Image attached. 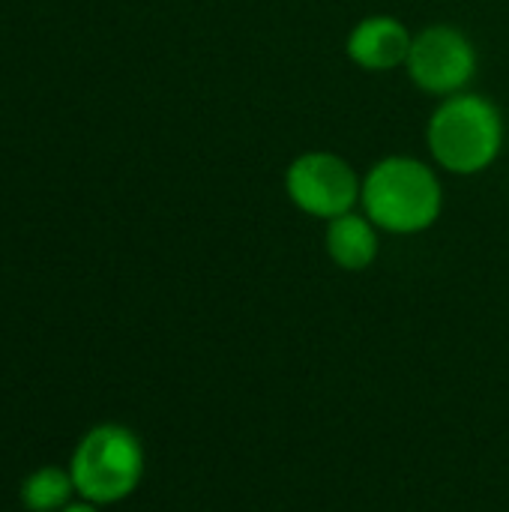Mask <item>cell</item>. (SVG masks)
Returning <instances> with one entry per match:
<instances>
[{"mask_svg": "<svg viewBox=\"0 0 509 512\" xmlns=\"http://www.w3.org/2000/svg\"><path fill=\"white\" fill-rule=\"evenodd\" d=\"M507 123L501 108L480 93H453L438 102L426 123L432 159L459 177H474L492 168L504 150Z\"/></svg>", "mask_w": 509, "mask_h": 512, "instance_id": "cell-1", "label": "cell"}, {"mask_svg": "<svg viewBox=\"0 0 509 512\" xmlns=\"http://www.w3.org/2000/svg\"><path fill=\"white\" fill-rule=\"evenodd\" d=\"M363 213L387 234H420L444 210V189L432 165L414 156L378 159L363 177Z\"/></svg>", "mask_w": 509, "mask_h": 512, "instance_id": "cell-2", "label": "cell"}, {"mask_svg": "<svg viewBox=\"0 0 509 512\" xmlns=\"http://www.w3.org/2000/svg\"><path fill=\"white\" fill-rule=\"evenodd\" d=\"M75 492L87 504H117L129 498L144 474L141 441L123 426H96L90 429L69 465Z\"/></svg>", "mask_w": 509, "mask_h": 512, "instance_id": "cell-3", "label": "cell"}, {"mask_svg": "<svg viewBox=\"0 0 509 512\" xmlns=\"http://www.w3.org/2000/svg\"><path fill=\"white\" fill-rule=\"evenodd\" d=\"M285 192L297 210L315 219H336L360 204L363 180L354 165L336 153L312 150L297 156L285 171Z\"/></svg>", "mask_w": 509, "mask_h": 512, "instance_id": "cell-4", "label": "cell"}, {"mask_svg": "<svg viewBox=\"0 0 509 512\" xmlns=\"http://www.w3.org/2000/svg\"><path fill=\"white\" fill-rule=\"evenodd\" d=\"M477 63V48L459 27L429 24L414 33L405 69L423 93L447 99L453 93H462L474 81Z\"/></svg>", "mask_w": 509, "mask_h": 512, "instance_id": "cell-5", "label": "cell"}, {"mask_svg": "<svg viewBox=\"0 0 509 512\" xmlns=\"http://www.w3.org/2000/svg\"><path fill=\"white\" fill-rule=\"evenodd\" d=\"M411 30L393 15H369L348 33L345 51L354 66L366 72H390L405 66L411 51Z\"/></svg>", "mask_w": 509, "mask_h": 512, "instance_id": "cell-6", "label": "cell"}, {"mask_svg": "<svg viewBox=\"0 0 509 512\" xmlns=\"http://www.w3.org/2000/svg\"><path fill=\"white\" fill-rule=\"evenodd\" d=\"M327 255L342 270H366L378 258V225L366 213H345L327 222Z\"/></svg>", "mask_w": 509, "mask_h": 512, "instance_id": "cell-7", "label": "cell"}, {"mask_svg": "<svg viewBox=\"0 0 509 512\" xmlns=\"http://www.w3.org/2000/svg\"><path fill=\"white\" fill-rule=\"evenodd\" d=\"M75 492L72 474L63 468H39L36 474H30L21 486V501L30 512H60L69 507V498Z\"/></svg>", "mask_w": 509, "mask_h": 512, "instance_id": "cell-8", "label": "cell"}, {"mask_svg": "<svg viewBox=\"0 0 509 512\" xmlns=\"http://www.w3.org/2000/svg\"><path fill=\"white\" fill-rule=\"evenodd\" d=\"M60 512H96L93 504H69V507H63Z\"/></svg>", "mask_w": 509, "mask_h": 512, "instance_id": "cell-9", "label": "cell"}]
</instances>
